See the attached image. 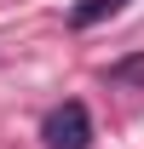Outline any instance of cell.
<instances>
[{
    "label": "cell",
    "instance_id": "6da1fadb",
    "mask_svg": "<svg viewBox=\"0 0 144 149\" xmlns=\"http://www.w3.org/2000/svg\"><path fill=\"white\" fill-rule=\"evenodd\" d=\"M40 143L46 149H87L92 143V115H87V103H58L46 120H40Z\"/></svg>",
    "mask_w": 144,
    "mask_h": 149
},
{
    "label": "cell",
    "instance_id": "7a4b0ae2",
    "mask_svg": "<svg viewBox=\"0 0 144 149\" xmlns=\"http://www.w3.org/2000/svg\"><path fill=\"white\" fill-rule=\"evenodd\" d=\"M121 6L127 0H81V6H75V23H81V29H87V23H104V17H115Z\"/></svg>",
    "mask_w": 144,
    "mask_h": 149
},
{
    "label": "cell",
    "instance_id": "3957f363",
    "mask_svg": "<svg viewBox=\"0 0 144 149\" xmlns=\"http://www.w3.org/2000/svg\"><path fill=\"white\" fill-rule=\"evenodd\" d=\"M109 74H115V80H144V57L138 63H121V69H109Z\"/></svg>",
    "mask_w": 144,
    "mask_h": 149
}]
</instances>
